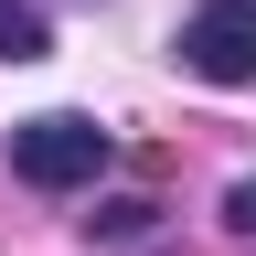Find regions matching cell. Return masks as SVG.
Instances as JSON below:
<instances>
[{
	"mask_svg": "<svg viewBox=\"0 0 256 256\" xmlns=\"http://www.w3.org/2000/svg\"><path fill=\"white\" fill-rule=\"evenodd\" d=\"M107 160H118V139H107L86 107H43V118L11 128V171H22L32 192H86Z\"/></svg>",
	"mask_w": 256,
	"mask_h": 256,
	"instance_id": "6da1fadb",
	"label": "cell"
},
{
	"mask_svg": "<svg viewBox=\"0 0 256 256\" xmlns=\"http://www.w3.org/2000/svg\"><path fill=\"white\" fill-rule=\"evenodd\" d=\"M182 64L203 86H256V0H203L182 22Z\"/></svg>",
	"mask_w": 256,
	"mask_h": 256,
	"instance_id": "7a4b0ae2",
	"label": "cell"
},
{
	"mask_svg": "<svg viewBox=\"0 0 256 256\" xmlns=\"http://www.w3.org/2000/svg\"><path fill=\"white\" fill-rule=\"evenodd\" d=\"M54 32H43V0H0V64H43Z\"/></svg>",
	"mask_w": 256,
	"mask_h": 256,
	"instance_id": "3957f363",
	"label": "cell"
},
{
	"mask_svg": "<svg viewBox=\"0 0 256 256\" xmlns=\"http://www.w3.org/2000/svg\"><path fill=\"white\" fill-rule=\"evenodd\" d=\"M224 224H235V235H256V171H246L235 192H224Z\"/></svg>",
	"mask_w": 256,
	"mask_h": 256,
	"instance_id": "277c9868",
	"label": "cell"
}]
</instances>
